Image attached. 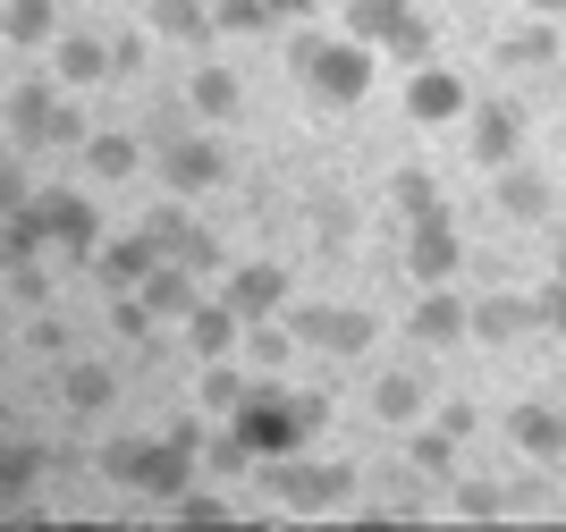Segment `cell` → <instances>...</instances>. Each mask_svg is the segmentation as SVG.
I'll return each mask as SVG.
<instances>
[{
    "mask_svg": "<svg viewBox=\"0 0 566 532\" xmlns=\"http://www.w3.org/2000/svg\"><path fill=\"white\" fill-rule=\"evenodd\" d=\"M195 448H203V431L195 423H178V431H161V440H127V448H102V473L127 490H144V499H161V508H178L195 490Z\"/></svg>",
    "mask_w": 566,
    "mask_h": 532,
    "instance_id": "6da1fadb",
    "label": "cell"
},
{
    "mask_svg": "<svg viewBox=\"0 0 566 532\" xmlns=\"http://www.w3.org/2000/svg\"><path fill=\"white\" fill-rule=\"evenodd\" d=\"M373 60L380 51L355 43L347 25H338V34H296V43H287V69L305 76L313 102H331V111H355V102L373 93Z\"/></svg>",
    "mask_w": 566,
    "mask_h": 532,
    "instance_id": "7a4b0ae2",
    "label": "cell"
},
{
    "mask_svg": "<svg viewBox=\"0 0 566 532\" xmlns=\"http://www.w3.org/2000/svg\"><path fill=\"white\" fill-rule=\"evenodd\" d=\"M262 499L271 508H296V515H331L355 508V465H305V457H262Z\"/></svg>",
    "mask_w": 566,
    "mask_h": 532,
    "instance_id": "3957f363",
    "label": "cell"
},
{
    "mask_svg": "<svg viewBox=\"0 0 566 532\" xmlns=\"http://www.w3.org/2000/svg\"><path fill=\"white\" fill-rule=\"evenodd\" d=\"M0 118H9V136L25 144V153H85V111L76 102H60V85H18L9 102H0Z\"/></svg>",
    "mask_w": 566,
    "mask_h": 532,
    "instance_id": "277c9868",
    "label": "cell"
},
{
    "mask_svg": "<svg viewBox=\"0 0 566 532\" xmlns=\"http://www.w3.org/2000/svg\"><path fill=\"white\" fill-rule=\"evenodd\" d=\"M338 25H347L355 43H373V51H389V60H406V69H423V60H431V25H423V9H415V0H347V9H338Z\"/></svg>",
    "mask_w": 566,
    "mask_h": 532,
    "instance_id": "5b68a950",
    "label": "cell"
},
{
    "mask_svg": "<svg viewBox=\"0 0 566 532\" xmlns=\"http://www.w3.org/2000/svg\"><path fill=\"white\" fill-rule=\"evenodd\" d=\"M229 431L254 448V465H262V457H296V448L313 440L305 415H296V397H280L271 380H254V389H245V406L229 415Z\"/></svg>",
    "mask_w": 566,
    "mask_h": 532,
    "instance_id": "8992f818",
    "label": "cell"
},
{
    "mask_svg": "<svg viewBox=\"0 0 566 532\" xmlns=\"http://www.w3.org/2000/svg\"><path fill=\"white\" fill-rule=\"evenodd\" d=\"M287 330H296V347H322V355L380 347V313H364V304H287Z\"/></svg>",
    "mask_w": 566,
    "mask_h": 532,
    "instance_id": "52a82bcc",
    "label": "cell"
},
{
    "mask_svg": "<svg viewBox=\"0 0 566 532\" xmlns=\"http://www.w3.org/2000/svg\"><path fill=\"white\" fill-rule=\"evenodd\" d=\"M144 237H153V246H161L169 262L203 271V279L220 271V237H212V229H203V220L187 211V195H169V204H153V211H144Z\"/></svg>",
    "mask_w": 566,
    "mask_h": 532,
    "instance_id": "ba28073f",
    "label": "cell"
},
{
    "mask_svg": "<svg viewBox=\"0 0 566 532\" xmlns=\"http://www.w3.org/2000/svg\"><path fill=\"white\" fill-rule=\"evenodd\" d=\"M34 220H43V237L60 246V254H85V262H94V246H102L94 195H76V186H43V195H34Z\"/></svg>",
    "mask_w": 566,
    "mask_h": 532,
    "instance_id": "9c48e42d",
    "label": "cell"
},
{
    "mask_svg": "<svg viewBox=\"0 0 566 532\" xmlns=\"http://www.w3.org/2000/svg\"><path fill=\"white\" fill-rule=\"evenodd\" d=\"M406 271L423 279V288H440V279L465 271V237H457L449 211H423V220H406Z\"/></svg>",
    "mask_w": 566,
    "mask_h": 532,
    "instance_id": "30bf717a",
    "label": "cell"
},
{
    "mask_svg": "<svg viewBox=\"0 0 566 532\" xmlns=\"http://www.w3.org/2000/svg\"><path fill=\"white\" fill-rule=\"evenodd\" d=\"M465 153H473V169L524 161V111L516 102H473L465 111Z\"/></svg>",
    "mask_w": 566,
    "mask_h": 532,
    "instance_id": "8fae6325",
    "label": "cell"
},
{
    "mask_svg": "<svg viewBox=\"0 0 566 532\" xmlns=\"http://www.w3.org/2000/svg\"><path fill=\"white\" fill-rule=\"evenodd\" d=\"M406 118H415V127H457V118L473 111V93H465V76L457 69H440V60H423V69L406 76Z\"/></svg>",
    "mask_w": 566,
    "mask_h": 532,
    "instance_id": "7c38bea8",
    "label": "cell"
},
{
    "mask_svg": "<svg viewBox=\"0 0 566 532\" xmlns=\"http://www.w3.org/2000/svg\"><path fill=\"white\" fill-rule=\"evenodd\" d=\"M406 330H415L423 347H465V338H473V304L440 279V288H423V304L406 313Z\"/></svg>",
    "mask_w": 566,
    "mask_h": 532,
    "instance_id": "4fadbf2b",
    "label": "cell"
},
{
    "mask_svg": "<svg viewBox=\"0 0 566 532\" xmlns=\"http://www.w3.org/2000/svg\"><path fill=\"white\" fill-rule=\"evenodd\" d=\"M220 296H229L245 322H262V313H287V271H280V262H237V271L220 279Z\"/></svg>",
    "mask_w": 566,
    "mask_h": 532,
    "instance_id": "5bb4252c",
    "label": "cell"
},
{
    "mask_svg": "<svg viewBox=\"0 0 566 532\" xmlns=\"http://www.w3.org/2000/svg\"><path fill=\"white\" fill-rule=\"evenodd\" d=\"M161 246H153V237H102V246H94V271H102V288H144V279H153V271H161Z\"/></svg>",
    "mask_w": 566,
    "mask_h": 532,
    "instance_id": "9a60e30c",
    "label": "cell"
},
{
    "mask_svg": "<svg viewBox=\"0 0 566 532\" xmlns=\"http://www.w3.org/2000/svg\"><path fill=\"white\" fill-rule=\"evenodd\" d=\"M187 347L203 355V364H220L229 347H245V313H237L229 296H203V304L187 313Z\"/></svg>",
    "mask_w": 566,
    "mask_h": 532,
    "instance_id": "2e32d148",
    "label": "cell"
},
{
    "mask_svg": "<svg viewBox=\"0 0 566 532\" xmlns=\"http://www.w3.org/2000/svg\"><path fill=\"white\" fill-rule=\"evenodd\" d=\"M220 169H229V161H220V144H212V136H187V144H169V153H161L169 195H187V204L203 195V186H220Z\"/></svg>",
    "mask_w": 566,
    "mask_h": 532,
    "instance_id": "e0dca14e",
    "label": "cell"
},
{
    "mask_svg": "<svg viewBox=\"0 0 566 532\" xmlns=\"http://www.w3.org/2000/svg\"><path fill=\"white\" fill-rule=\"evenodd\" d=\"M144 304H153V322H187L195 304H203V271H187V262H161V271L136 288Z\"/></svg>",
    "mask_w": 566,
    "mask_h": 532,
    "instance_id": "ac0fdd59",
    "label": "cell"
},
{
    "mask_svg": "<svg viewBox=\"0 0 566 532\" xmlns=\"http://www.w3.org/2000/svg\"><path fill=\"white\" fill-rule=\"evenodd\" d=\"M507 440L533 465H549V457H566V415L558 406H516V415H507Z\"/></svg>",
    "mask_w": 566,
    "mask_h": 532,
    "instance_id": "d6986e66",
    "label": "cell"
},
{
    "mask_svg": "<svg viewBox=\"0 0 566 532\" xmlns=\"http://www.w3.org/2000/svg\"><path fill=\"white\" fill-rule=\"evenodd\" d=\"M524 330H542L533 296H482V304H473V338H491V347H507V338H524Z\"/></svg>",
    "mask_w": 566,
    "mask_h": 532,
    "instance_id": "ffe728a7",
    "label": "cell"
},
{
    "mask_svg": "<svg viewBox=\"0 0 566 532\" xmlns=\"http://www.w3.org/2000/svg\"><path fill=\"white\" fill-rule=\"evenodd\" d=\"M0 34L25 43V51L60 43V0H0Z\"/></svg>",
    "mask_w": 566,
    "mask_h": 532,
    "instance_id": "44dd1931",
    "label": "cell"
},
{
    "mask_svg": "<svg viewBox=\"0 0 566 532\" xmlns=\"http://www.w3.org/2000/svg\"><path fill=\"white\" fill-rule=\"evenodd\" d=\"M60 85H102V76H118V60H111V43L102 34H60Z\"/></svg>",
    "mask_w": 566,
    "mask_h": 532,
    "instance_id": "7402d4cb",
    "label": "cell"
},
{
    "mask_svg": "<svg viewBox=\"0 0 566 532\" xmlns=\"http://www.w3.org/2000/svg\"><path fill=\"white\" fill-rule=\"evenodd\" d=\"M111 397H118L111 364H60V406H69V415H102Z\"/></svg>",
    "mask_w": 566,
    "mask_h": 532,
    "instance_id": "603a6c76",
    "label": "cell"
},
{
    "mask_svg": "<svg viewBox=\"0 0 566 532\" xmlns=\"http://www.w3.org/2000/svg\"><path fill=\"white\" fill-rule=\"evenodd\" d=\"M76 161H85V178L127 186V178L144 169V144H136V136H85V153H76Z\"/></svg>",
    "mask_w": 566,
    "mask_h": 532,
    "instance_id": "cb8c5ba5",
    "label": "cell"
},
{
    "mask_svg": "<svg viewBox=\"0 0 566 532\" xmlns=\"http://www.w3.org/2000/svg\"><path fill=\"white\" fill-rule=\"evenodd\" d=\"M431 389H423V372H380L373 380V415L380 423H423Z\"/></svg>",
    "mask_w": 566,
    "mask_h": 532,
    "instance_id": "d4e9b609",
    "label": "cell"
},
{
    "mask_svg": "<svg viewBox=\"0 0 566 532\" xmlns=\"http://www.w3.org/2000/svg\"><path fill=\"white\" fill-rule=\"evenodd\" d=\"M491 178H499V211H507V220H549V178H533L524 161L491 169Z\"/></svg>",
    "mask_w": 566,
    "mask_h": 532,
    "instance_id": "484cf974",
    "label": "cell"
},
{
    "mask_svg": "<svg viewBox=\"0 0 566 532\" xmlns=\"http://www.w3.org/2000/svg\"><path fill=\"white\" fill-rule=\"evenodd\" d=\"M43 448H34V440H0V508H18V499H25V490H34V482H43Z\"/></svg>",
    "mask_w": 566,
    "mask_h": 532,
    "instance_id": "4316f807",
    "label": "cell"
},
{
    "mask_svg": "<svg viewBox=\"0 0 566 532\" xmlns=\"http://www.w3.org/2000/svg\"><path fill=\"white\" fill-rule=\"evenodd\" d=\"M153 34H178V43H212V0H153Z\"/></svg>",
    "mask_w": 566,
    "mask_h": 532,
    "instance_id": "83f0119b",
    "label": "cell"
},
{
    "mask_svg": "<svg viewBox=\"0 0 566 532\" xmlns=\"http://www.w3.org/2000/svg\"><path fill=\"white\" fill-rule=\"evenodd\" d=\"M287 355H296V330H287V313H262V322H245V364H254V372H280Z\"/></svg>",
    "mask_w": 566,
    "mask_h": 532,
    "instance_id": "f1b7e54d",
    "label": "cell"
},
{
    "mask_svg": "<svg viewBox=\"0 0 566 532\" xmlns=\"http://www.w3.org/2000/svg\"><path fill=\"white\" fill-rule=\"evenodd\" d=\"M43 246H51V237H43V220H34V204H25V211H9V220H0V279H9V271H25V262L43 254Z\"/></svg>",
    "mask_w": 566,
    "mask_h": 532,
    "instance_id": "f546056e",
    "label": "cell"
},
{
    "mask_svg": "<svg viewBox=\"0 0 566 532\" xmlns=\"http://www.w3.org/2000/svg\"><path fill=\"white\" fill-rule=\"evenodd\" d=\"M549 60H558V34H549V25L542 18H533V25H524V34H507V43H499V69H533V76H542L549 69Z\"/></svg>",
    "mask_w": 566,
    "mask_h": 532,
    "instance_id": "4dcf8cb0",
    "label": "cell"
},
{
    "mask_svg": "<svg viewBox=\"0 0 566 532\" xmlns=\"http://www.w3.org/2000/svg\"><path fill=\"white\" fill-rule=\"evenodd\" d=\"M245 389H254V380H245V372H229V355H220V364H203V380H195V397H203L212 415H237V406H245Z\"/></svg>",
    "mask_w": 566,
    "mask_h": 532,
    "instance_id": "1f68e13d",
    "label": "cell"
},
{
    "mask_svg": "<svg viewBox=\"0 0 566 532\" xmlns=\"http://www.w3.org/2000/svg\"><path fill=\"white\" fill-rule=\"evenodd\" d=\"M212 25L220 34H271V25H287L271 0H212Z\"/></svg>",
    "mask_w": 566,
    "mask_h": 532,
    "instance_id": "d6a6232c",
    "label": "cell"
},
{
    "mask_svg": "<svg viewBox=\"0 0 566 532\" xmlns=\"http://www.w3.org/2000/svg\"><path fill=\"white\" fill-rule=\"evenodd\" d=\"M187 102H195L203 118H237V76H229V69H195Z\"/></svg>",
    "mask_w": 566,
    "mask_h": 532,
    "instance_id": "836d02e7",
    "label": "cell"
},
{
    "mask_svg": "<svg viewBox=\"0 0 566 532\" xmlns=\"http://www.w3.org/2000/svg\"><path fill=\"white\" fill-rule=\"evenodd\" d=\"M389 211H398V220H423V211H440V186H431L423 169H398V186H389Z\"/></svg>",
    "mask_w": 566,
    "mask_h": 532,
    "instance_id": "e575fe53",
    "label": "cell"
},
{
    "mask_svg": "<svg viewBox=\"0 0 566 532\" xmlns=\"http://www.w3.org/2000/svg\"><path fill=\"white\" fill-rule=\"evenodd\" d=\"M457 515H465V524H499V515H507V490L499 482H457Z\"/></svg>",
    "mask_w": 566,
    "mask_h": 532,
    "instance_id": "d590c367",
    "label": "cell"
},
{
    "mask_svg": "<svg viewBox=\"0 0 566 532\" xmlns=\"http://www.w3.org/2000/svg\"><path fill=\"white\" fill-rule=\"evenodd\" d=\"M449 465H457V431H440V423L415 431V473H449Z\"/></svg>",
    "mask_w": 566,
    "mask_h": 532,
    "instance_id": "8d00e7d4",
    "label": "cell"
},
{
    "mask_svg": "<svg viewBox=\"0 0 566 532\" xmlns=\"http://www.w3.org/2000/svg\"><path fill=\"white\" fill-rule=\"evenodd\" d=\"M533 313H542L549 338H566V271H549L542 288H533Z\"/></svg>",
    "mask_w": 566,
    "mask_h": 532,
    "instance_id": "74e56055",
    "label": "cell"
},
{
    "mask_svg": "<svg viewBox=\"0 0 566 532\" xmlns=\"http://www.w3.org/2000/svg\"><path fill=\"white\" fill-rule=\"evenodd\" d=\"M229 499H220V490H187V499H178V524H229Z\"/></svg>",
    "mask_w": 566,
    "mask_h": 532,
    "instance_id": "f35d334b",
    "label": "cell"
},
{
    "mask_svg": "<svg viewBox=\"0 0 566 532\" xmlns=\"http://www.w3.org/2000/svg\"><path fill=\"white\" fill-rule=\"evenodd\" d=\"M25 204H34L25 169H18V161H0V220H9V211H25Z\"/></svg>",
    "mask_w": 566,
    "mask_h": 532,
    "instance_id": "ab89813d",
    "label": "cell"
},
{
    "mask_svg": "<svg viewBox=\"0 0 566 532\" xmlns=\"http://www.w3.org/2000/svg\"><path fill=\"white\" fill-rule=\"evenodd\" d=\"M473 423H482L473 397H449V406H440V431H457V440H473Z\"/></svg>",
    "mask_w": 566,
    "mask_h": 532,
    "instance_id": "60d3db41",
    "label": "cell"
},
{
    "mask_svg": "<svg viewBox=\"0 0 566 532\" xmlns=\"http://www.w3.org/2000/svg\"><path fill=\"white\" fill-rule=\"evenodd\" d=\"M111 60H118V76H136V69H144V34H118Z\"/></svg>",
    "mask_w": 566,
    "mask_h": 532,
    "instance_id": "b9f144b4",
    "label": "cell"
},
{
    "mask_svg": "<svg viewBox=\"0 0 566 532\" xmlns=\"http://www.w3.org/2000/svg\"><path fill=\"white\" fill-rule=\"evenodd\" d=\"M280 18H331V9H347V0H271Z\"/></svg>",
    "mask_w": 566,
    "mask_h": 532,
    "instance_id": "7bdbcfd3",
    "label": "cell"
},
{
    "mask_svg": "<svg viewBox=\"0 0 566 532\" xmlns=\"http://www.w3.org/2000/svg\"><path fill=\"white\" fill-rule=\"evenodd\" d=\"M524 9H533V18H558V9H566V0H524Z\"/></svg>",
    "mask_w": 566,
    "mask_h": 532,
    "instance_id": "ee69618b",
    "label": "cell"
},
{
    "mask_svg": "<svg viewBox=\"0 0 566 532\" xmlns=\"http://www.w3.org/2000/svg\"><path fill=\"white\" fill-rule=\"evenodd\" d=\"M558 271H566V229H558Z\"/></svg>",
    "mask_w": 566,
    "mask_h": 532,
    "instance_id": "f6af8a7d",
    "label": "cell"
}]
</instances>
